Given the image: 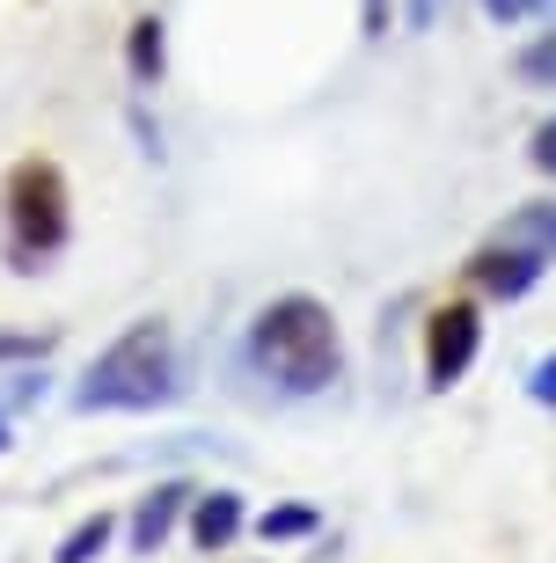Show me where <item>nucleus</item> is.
<instances>
[{"mask_svg": "<svg viewBox=\"0 0 556 563\" xmlns=\"http://www.w3.org/2000/svg\"><path fill=\"white\" fill-rule=\"evenodd\" d=\"M491 242H505V250H527V256H542V264H556V198H535V206L505 212V220L491 228Z\"/></svg>", "mask_w": 556, "mask_h": 563, "instance_id": "nucleus-8", "label": "nucleus"}, {"mask_svg": "<svg viewBox=\"0 0 556 563\" xmlns=\"http://www.w3.org/2000/svg\"><path fill=\"white\" fill-rule=\"evenodd\" d=\"M8 234H15V272H37V256L66 242V176L52 162H15L8 168Z\"/></svg>", "mask_w": 556, "mask_h": 563, "instance_id": "nucleus-3", "label": "nucleus"}, {"mask_svg": "<svg viewBox=\"0 0 556 563\" xmlns=\"http://www.w3.org/2000/svg\"><path fill=\"white\" fill-rule=\"evenodd\" d=\"M389 8H395V0H359V15H367V37H389Z\"/></svg>", "mask_w": 556, "mask_h": 563, "instance_id": "nucleus-18", "label": "nucleus"}, {"mask_svg": "<svg viewBox=\"0 0 556 563\" xmlns=\"http://www.w3.org/2000/svg\"><path fill=\"white\" fill-rule=\"evenodd\" d=\"M527 162H535L542 176L556 184V118H549V125H535V140H527Z\"/></svg>", "mask_w": 556, "mask_h": 563, "instance_id": "nucleus-15", "label": "nucleus"}, {"mask_svg": "<svg viewBox=\"0 0 556 563\" xmlns=\"http://www.w3.org/2000/svg\"><path fill=\"white\" fill-rule=\"evenodd\" d=\"M190 483H154L140 505H132V520H124V542H132V556H154V549L176 534V520H190Z\"/></svg>", "mask_w": 556, "mask_h": 563, "instance_id": "nucleus-5", "label": "nucleus"}, {"mask_svg": "<svg viewBox=\"0 0 556 563\" xmlns=\"http://www.w3.org/2000/svg\"><path fill=\"white\" fill-rule=\"evenodd\" d=\"M242 527H249L242 490H198L190 498V542L206 549V556H227V549L242 542Z\"/></svg>", "mask_w": 556, "mask_h": 563, "instance_id": "nucleus-7", "label": "nucleus"}, {"mask_svg": "<svg viewBox=\"0 0 556 563\" xmlns=\"http://www.w3.org/2000/svg\"><path fill=\"white\" fill-rule=\"evenodd\" d=\"M439 15H447V0H403V22L411 30H439Z\"/></svg>", "mask_w": 556, "mask_h": 563, "instance_id": "nucleus-16", "label": "nucleus"}, {"mask_svg": "<svg viewBox=\"0 0 556 563\" xmlns=\"http://www.w3.org/2000/svg\"><path fill=\"white\" fill-rule=\"evenodd\" d=\"M249 358L257 374L279 380L286 396H323L345 380V336H337V314L315 300V292H279L257 308L249 322Z\"/></svg>", "mask_w": 556, "mask_h": 563, "instance_id": "nucleus-1", "label": "nucleus"}, {"mask_svg": "<svg viewBox=\"0 0 556 563\" xmlns=\"http://www.w3.org/2000/svg\"><path fill=\"white\" fill-rule=\"evenodd\" d=\"M15 446V424H8V402H0V454Z\"/></svg>", "mask_w": 556, "mask_h": 563, "instance_id": "nucleus-19", "label": "nucleus"}, {"mask_svg": "<svg viewBox=\"0 0 556 563\" xmlns=\"http://www.w3.org/2000/svg\"><path fill=\"white\" fill-rule=\"evenodd\" d=\"M476 352H483V314H476L469 300H447V308L425 322V380H433V388L469 380Z\"/></svg>", "mask_w": 556, "mask_h": 563, "instance_id": "nucleus-4", "label": "nucleus"}, {"mask_svg": "<svg viewBox=\"0 0 556 563\" xmlns=\"http://www.w3.org/2000/svg\"><path fill=\"white\" fill-rule=\"evenodd\" d=\"M264 542H293V534H315V505H271L264 520H257Z\"/></svg>", "mask_w": 556, "mask_h": 563, "instance_id": "nucleus-13", "label": "nucleus"}, {"mask_svg": "<svg viewBox=\"0 0 556 563\" xmlns=\"http://www.w3.org/2000/svg\"><path fill=\"white\" fill-rule=\"evenodd\" d=\"M483 15L491 22H535V15H549V0H483Z\"/></svg>", "mask_w": 556, "mask_h": 563, "instance_id": "nucleus-14", "label": "nucleus"}, {"mask_svg": "<svg viewBox=\"0 0 556 563\" xmlns=\"http://www.w3.org/2000/svg\"><path fill=\"white\" fill-rule=\"evenodd\" d=\"M59 336L52 330H0V366H44Z\"/></svg>", "mask_w": 556, "mask_h": 563, "instance_id": "nucleus-12", "label": "nucleus"}, {"mask_svg": "<svg viewBox=\"0 0 556 563\" xmlns=\"http://www.w3.org/2000/svg\"><path fill=\"white\" fill-rule=\"evenodd\" d=\"M184 388V366H176V336H168L162 314L132 322L124 336H110L103 352L88 358L81 388H74V410L88 418H110V410H162Z\"/></svg>", "mask_w": 556, "mask_h": 563, "instance_id": "nucleus-2", "label": "nucleus"}, {"mask_svg": "<svg viewBox=\"0 0 556 563\" xmlns=\"http://www.w3.org/2000/svg\"><path fill=\"white\" fill-rule=\"evenodd\" d=\"M110 542H118V512H88V520L74 527L59 549H52V563H96Z\"/></svg>", "mask_w": 556, "mask_h": 563, "instance_id": "nucleus-9", "label": "nucleus"}, {"mask_svg": "<svg viewBox=\"0 0 556 563\" xmlns=\"http://www.w3.org/2000/svg\"><path fill=\"white\" fill-rule=\"evenodd\" d=\"M549 15H556V0H549Z\"/></svg>", "mask_w": 556, "mask_h": 563, "instance_id": "nucleus-20", "label": "nucleus"}, {"mask_svg": "<svg viewBox=\"0 0 556 563\" xmlns=\"http://www.w3.org/2000/svg\"><path fill=\"white\" fill-rule=\"evenodd\" d=\"M527 396H535V402H549V410H556V352L535 366V380H527Z\"/></svg>", "mask_w": 556, "mask_h": 563, "instance_id": "nucleus-17", "label": "nucleus"}, {"mask_svg": "<svg viewBox=\"0 0 556 563\" xmlns=\"http://www.w3.org/2000/svg\"><path fill=\"white\" fill-rule=\"evenodd\" d=\"M124 66H132V81H140V88H154V81H162V15H140V22H132Z\"/></svg>", "mask_w": 556, "mask_h": 563, "instance_id": "nucleus-10", "label": "nucleus"}, {"mask_svg": "<svg viewBox=\"0 0 556 563\" xmlns=\"http://www.w3.org/2000/svg\"><path fill=\"white\" fill-rule=\"evenodd\" d=\"M513 74L527 88H556V30H542L535 44H520V52H513Z\"/></svg>", "mask_w": 556, "mask_h": 563, "instance_id": "nucleus-11", "label": "nucleus"}, {"mask_svg": "<svg viewBox=\"0 0 556 563\" xmlns=\"http://www.w3.org/2000/svg\"><path fill=\"white\" fill-rule=\"evenodd\" d=\"M542 272H549L542 256L505 250V242H483V250L469 256V278H476L483 292H491V300H527V292L542 286Z\"/></svg>", "mask_w": 556, "mask_h": 563, "instance_id": "nucleus-6", "label": "nucleus"}]
</instances>
